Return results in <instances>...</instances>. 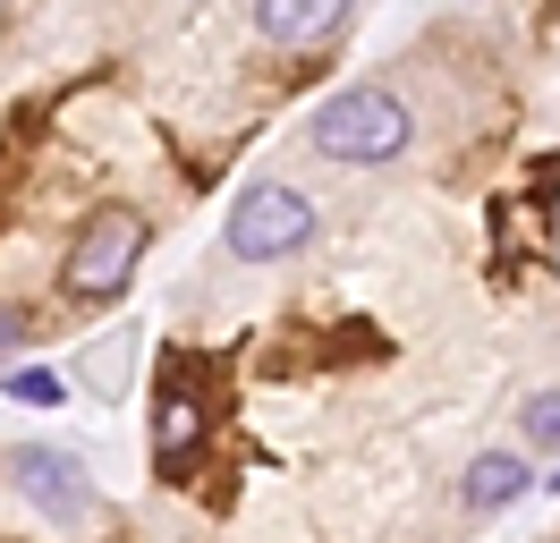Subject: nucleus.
Instances as JSON below:
<instances>
[{"label":"nucleus","instance_id":"obj_7","mask_svg":"<svg viewBox=\"0 0 560 543\" xmlns=\"http://www.w3.org/2000/svg\"><path fill=\"white\" fill-rule=\"evenodd\" d=\"M518 425H526V441H535V450H560V391H535Z\"/></svg>","mask_w":560,"mask_h":543},{"label":"nucleus","instance_id":"obj_4","mask_svg":"<svg viewBox=\"0 0 560 543\" xmlns=\"http://www.w3.org/2000/svg\"><path fill=\"white\" fill-rule=\"evenodd\" d=\"M9 475H18L26 509H43L51 527H85V518H94V484H85V459H77V450L26 441V450L9 459Z\"/></svg>","mask_w":560,"mask_h":543},{"label":"nucleus","instance_id":"obj_9","mask_svg":"<svg viewBox=\"0 0 560 543\" xmlns=\"http://www.w3.org/2000/svg\"><path fill=\"white\" fill-rule=\"evenodd\" d=\"M9 400H26V407H51V400H60V382H51V373H9Z\"/></svg>","mask_w":560,"mask_h":543},{"label":"nucleus","instance_id":"obj_8","mask_svg":"<svg viewBox=\"0 0 560 543\" xmlns=\"http://www.w3.org/2000/svg\"><path fill=\"white\" fill-rule=\"evenodd\" d=\"M187 434H196V400H162V459H178V450H187Z\"/></svg>","mask_w":560,"mask_h":543},{"label":"nucleus","instance_id":"obj_6","mask_svg":"<svg viewBox=\"0 0 560 543\" xmlns=\"http://www.w3.org/2000/svg\"><path fill=\"white\" fill-rule=\"evenodd\" d=\"M526 484H535V475H526V459H510V450H485V459L467 467V509H510Z\"/></svg>","mask_w":560,"mask_h":543},{"label":"nucleus","instance_id":"obj_2","mask_svg":"<svg viewBox=\"0 0 560 543\" xmlns=\"http://www.w3.org/2000/svg\"><path fill=\"white\" fill-rule=\"evenodd\" d=\"M137 255H144V221L128 212V204H103V212L77 230L60 280H69V298H119L128 272H137Z\"/></svg>","mask_w":560,"mask_h":543},{"label":"nucleus","instance_id":"obj_3","mask_svg":"<svg viewBox=\"0 0 560 543\" xmlns=\"http://www.w3.org/2000/svg\"><path fill=\"white\" fill-rule=\"evenodd\" d=\"M306 238H315V204L298 196V187H246L230 204V255L238 264H280Z\"/></svg>","mask_w":560,"mask_h":543},{"label":"nucleus","instance_id":"obj_1","mask_svg":"<svg viewBox=\"0 0 560 543\" xmlns=\"http://www.w3.org/2000/svg\"><path fill=\"white\" fill-rule=\"evenodd\" d=\"M408 136H417V111L390 85H349L315 111V145L331 162H390V153H408Z\"/></svg>","mask_w":560,"mask_h":543},{"label":"nucleus","instance_id":"obj_10","mask_svg":"<svg viewBox=\"0 0 560 543\" xmlns=\"http://www.w3.org/2000/svg\"><path fill=\"white\" fill-rule=\"evenodd\" d=\"M18 339H26V314H18V305H0V357H9Z\"/></svg>","mask_w":560,"mask_h":543},{"label":"nucleus","instance_id":"obj_11","mask_svg":"<svg viewBox=\"0 0 560 543\" xmlns=\"http://www.w3.org/2000/svg\"><path fill=\"white\" fill-rule=\"evenodd\" d=\"M552 484H560V475H552Z\"/></svg>","mask_w":560,"mask_h":543},{"label":"nucleus","instance_id":"obj_5","mask_svg":"<svg viewBox=\"0 0 560 543\" xmlns=\"http://www.w3.org/2000/svg\"><path fill=\"white\" fill-rule=\"evenodd\" d=\"M340 18H349V0H255V26L280 51H306L323 34H340Z\"/></svg>","mask_w":560,"mask_h":543}]
</instances>
